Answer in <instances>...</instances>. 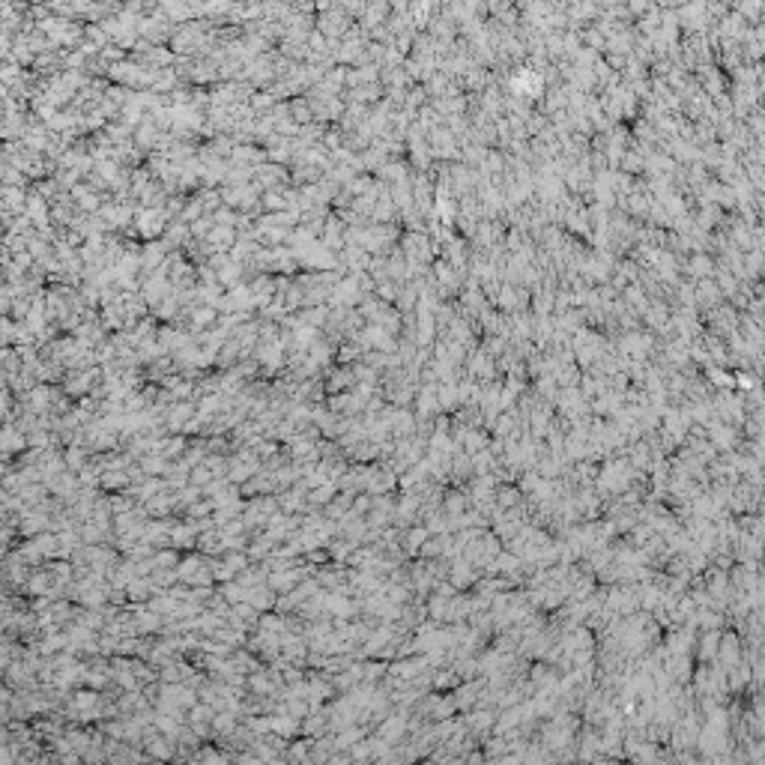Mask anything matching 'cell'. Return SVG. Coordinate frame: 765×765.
Segmentation results:
<instances>
[{"instance_id":"cell-1","label":"cell","mask_w":765,"mask_h":765,"mask_svg":"<svg viewBox=\"0 0 765 765\" xmlns=\"http://www.w3.org/2000/svg\"><path fill=\"white\" fill-rule=\"evenodd\" d=\"M143 753H147L150 762H165L170 765L177 759V742L168 739V735H161L156 730L147 733V739H143Z\"/></svg>"},{"instance_id":"cell-2","label":"cell","mask_w":765,"mask_h":765,"mask_svg":"<svg viewBox=\"0 0 765 765\" xmlns=\"http://www.w3.org/2000/svg\"><path fill=\"white\" fill-rule=\"evenodd\" d=\"M299 730H302L299 717H293V715H272V735H281V739L290 742Z\"/></svg>"}]
</instances>
